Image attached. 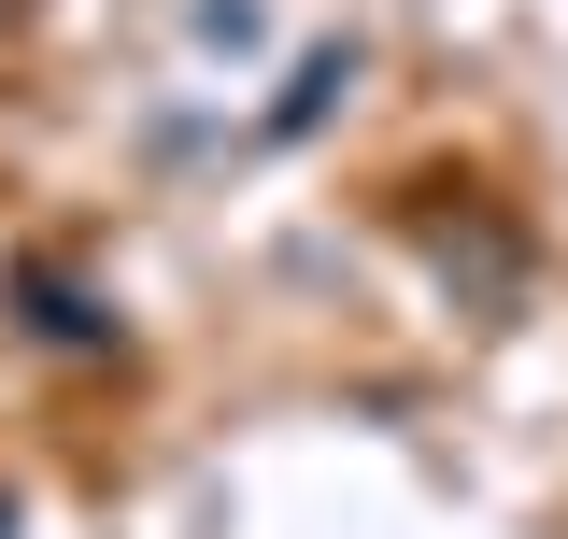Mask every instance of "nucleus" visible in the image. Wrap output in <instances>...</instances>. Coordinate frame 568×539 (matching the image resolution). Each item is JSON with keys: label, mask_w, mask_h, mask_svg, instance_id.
I'll return each mask as SVG.
<instances>
[{"label": "nucleus", "mask_w": 568, "mask_h": 539, "mask_svg": "<svg viewBox=\"0 0 568 539\" xmlns=\"http://www.w3.org/2000/svg\"><path fill=\"white\" fill-rule=\"evenodd\" d=\"M342 71H355V58H342V43H327V58L298 71V85H284V129H313V114H327V85H342Z\"/></svg>", "instance_id": "obj_1"}]
</instances>
